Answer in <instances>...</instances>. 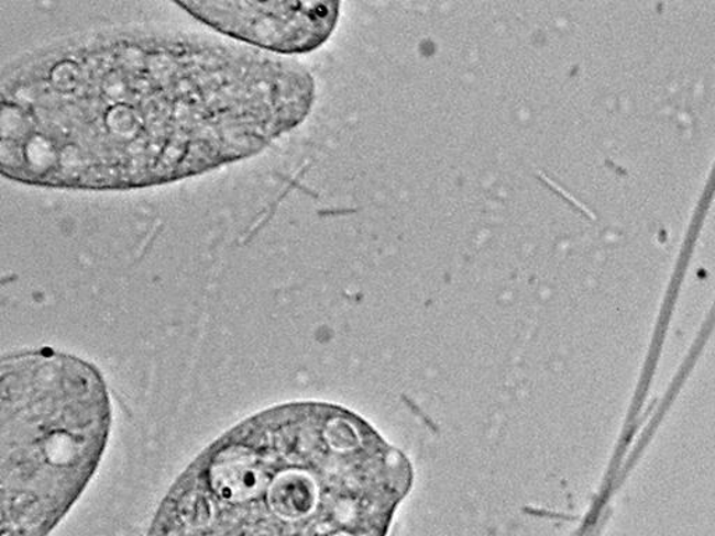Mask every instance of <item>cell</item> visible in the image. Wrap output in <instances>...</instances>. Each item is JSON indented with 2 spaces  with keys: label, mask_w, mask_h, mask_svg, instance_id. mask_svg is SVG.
<instances>
[{
  "label": "cell",
  "mask_w": 715,
  "mask_h": 536,
  "mask_svg": "<svg viewBox=\"0 0 715 536\" xmlns=\"http://www.w3.org/2000/svg\"><path fill=\"white\" fill-rule=\"evenodd\" d=\"M0 169L29 187L138 190L256 156L309 115L297 60L211 35L77 34L2 74Z\"/></svg>",
  "instance_id": "obj_1"
},
{
  "label": "cell",
  "mask_w": 715,
  "mask_h": 536,
  "mask_svg": "<svg viewBox=\"0 0 715 536\" xmlns=\"http://www.w3.org/2000/svg\"><path fill=\"white\" fill-rule=\"evenodd\" d=\"M396 448L340 406L300 401L249 416L176 479L147 536L381 533L407 493Z\"/></svg>",
  "instance_id": "obj_2"
},
{
  "label": "cell",
  "mask_w": 715,
  "mask_h": 536,
  "mask_svg": "<svg viewBox=\"0 0 715 536\" xmlns=\"http://www.w3.org/2000/svg\"><path fill=\"white\" fill-rule=\"evenodd\" d=\"M0 390L2 536H48L100 467L110 391L95 365L48 347L4 357Z\"/></svg>",
  "instance_id": "obj_3"
},
{
  "label": "cell",
  "mask_w": 715,
  "mask_h": 536,
  "mask_svg": "<svg viewBox=\"0 0 715 536\" xmlns=\"http://www.w3.org/2000/svg\"><path fill=\"white\" fill-rule=\"evenodd\" d=\"M178 8L234 43L272 55L312 53L333 34L340 2H179Z\"/></svg>",
  "instance_id": "obj_4"
}]
</instances>
